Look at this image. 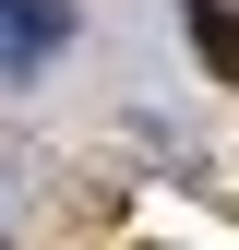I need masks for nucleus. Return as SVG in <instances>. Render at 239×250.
Segmentation results:
<instances>
[{"label":"nucleus","mask_w":239,"mask_h":250,"mask_svg":"<svg viewBox=\"0 0 239 250\" xmlns=\"http://www.w3.org/2000/svg\"><path fill=\"white\" fill-rule=\"evenodd\" d=\"M72 36V0H0V60H48Z\"/></svg>","instance_id":"obj_1"},{"label":"nucleus","mask_w":239,"mask_h":250,"mask_svg":"<svg viewBox=\"0 0 239 250\" xmlns=\"http://www.w3.org/2000/svg\"><path fill=\"white\" fill-rule=\"evenodd\" d=\"M179 24H191V48H203V72L239 96V0H179Z\"/></svg>","instance_id":"obj_2"}]
</instances>
